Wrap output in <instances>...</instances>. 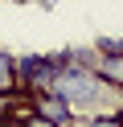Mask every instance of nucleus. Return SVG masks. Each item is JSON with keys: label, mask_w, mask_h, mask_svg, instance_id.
<instances>
[{"label": "nucleus", "mask_w": 123, "mask_h": 127, "mask_svg": "<svg viewBox=\"0 0 123 127\" xmlns=\"http://www.w3.org/2000/svg\"><path fill=\"white\" fill-rule=\"evenodd\" d=\"M98 49H103L107 58H119V53H123V37H103V41H98Z\"/></svg>", "instance_id": "obj_5"}, {"label": "nucleus", "mask_w": 123, "mask_h": 127, "mask_svg": "<svg viewBox=\"0 0 123 127\" xmlns=\"http://www.w3.org/2000/svg\"><path fill=\"white\" fill-rule=\"evenodd\" d=\"M33 115H37L41 123H49V127H66L74 119V107L57 90H41V94H33Z\"/></svg>", "instance_id": "obj_2"}, {"label": "nucleus", "mask_w": 123, "mask_h": 127, "mask_svg": "<svg viewBox=\"0 0 123 127\" xmlns=\"http://www.w3.org/2000/svg\"><path fill=\"white\" fill-rule=\"evenodd\" d=\"M94 74L103 78L107 86H123V53H119V58H103L94 66Z\"/></svg>", "instance_id": "obj_3"}, {"label": "nucleus", "mask_w": 123, "mask_h": 127, "mask_svg": "<svg viewBox=\"0 0 123 127\" xmlns=\"http://www.w3.org/2000/svg\"><path fill=\"white\" fill-rule=\"evenodd\" d=\"M12 86H16V62L12 53L0 49V90H12Z\"/></svg>", "instance_id": "obj_4"}, {"label": "nucleus", "mask_w": 123, "mask_h": 127, "mask_svg": "<svg viewBox=\"0 0 123 127\" xmlns=\"http://www.w3.org/2000/svg\"><path fill=\"white\" fill-rule=\"evenodd\" d=\"M57 74H62L57 58H41V53H33V58H21V62H16V86H21V90H29V94L53 90Z\"/></svg>", "instance_id": "obj_1"}, {"label": "nucleus", "mask_w": 123, "mask_h": 127, "mask_svg": "<svg viewBox=\"0 0 123 127\" xmlns=\"http://www.w3.org/2000/svg\"><path fill=\"white\" fill-rule=\"evenodd\" d=\"M90 127H123L115 115H98V119H90Z\"/></svg>", "instance_id": "obj_6"}]
</instances>
